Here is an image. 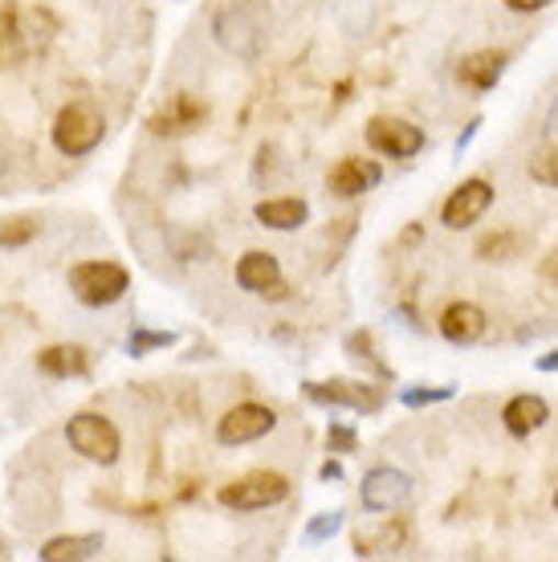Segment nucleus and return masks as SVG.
<instances>
[{
	"label": "nucleus",
	"instance_id": "obj_1",
	"mask_svg": "<svg viewBox=\"0 0 558 562\" xmlns=\"http://www.w3.org/2000/svg\"><path fill=\"white\" fill-rule=\"evenodd\" d=\"M266 29H269V9L261 0H233L216 13V42L237 57H257L261 45H266Z\"/></svg>",
	"mask_w": 558,
	"mask_h": 562
},
{
	"label": "nucleus",
	"instance_id": "obj_2",
	"mask_svg": "<svg viewBox=\"0 0 558 562\" xmlns=\"http://www.w3.org/2000/svg\"><path fill=\"white\" fill-rule=\"evenodd\" d=\"M107 139V119L98 111L94 102H70V106H62L54 119V147L62 155H90L98 143Z\"/></svg>",
	"mask_w": 558,
	"mask_h": 562
},
{
	"label": "nucleus",
	"instance_id": "obj_3",
	"mask_svg": "<svg viewBox=\"0 0 558 562\" xmlns=\"http://www.w3.org/2000/svg\"><path fill=\"white\" fill-rule=\"evenodd\" d=\"M70 290L82 306H114L131 290V273L119 261H82L70 269Z\"/></svg>",
	"mask_w": 558,
	"mask_h": 562
},
{
	"label": "nucleus",
	"instance_id": "obj_4",
	"mask_svg": "<svg viewBox=\"0 0 558 562\" xmlns=\"http://www.w3.org/2000/svg\"><path fill=\"white\" fill-rule=\"evenodd\" d=\"M66 440H70V449L78 457L94 464H114L119 461V452H123V436L114 428L107 416H98V412H78L70 424H66Z\"/></svg>",
	"mask_w": 558,
	"mask_h": 562
},
{
	"label": "nucleus",
	"instance_id": "obj_5",
	"mask_svg": "<svg viewBox=\"0 0 558 562\" xmlns=\"http://www.w3.org/2000/svg\"><path fill=\"white\" fill-rule=\"evenodd\" d=\"M290 497V481L281 473H269V469H257V473H245V477L221 485L216 502L228 509H241V514H253V509H269Z\"/></svg>",
	"mask_w": 558,
	"mask_h": 562
},
{
	"label": "nucleus",
	"instance_id": "obj_6",
	"mask_svg": "<svg viewBox=\"0 0 558 562\" xmlns=\"http://www.w3.org/2000/svg\"><path fill=\"white\" fill-rule=\"evenodd\" d=\"M424 131L416 123H408V119H395V114H376L371 123H367V147L379 155H388V159H412V155L424 151Z\"/></svg>",
	"mask_w": 558,
	"mask_h": 562
},
{
	"label": "nucleus",
	"instance_id": "obj_7",
	"mask_svg": "<svg viewBox=\"0 0 558 562\" xmlns=\"http://www.w3.org/2000/svg\"><path fill=\"white\" fill-rule=\"evenodd\" d=\"M274 428H278L274 408H266V404H237V408H228L216 420V440L224 449H237V445H253V440L269 436Z\"/></svg>",
	"mask_w": 558,
	"mask_h": 562
},
{
	"label": "nucleus",
	"instance_id": "obj_8",
	"mask_svg": "<svg viewBox=\"0 0 558 562\" xmlns=\"http://www.w3.org/2000/svg\"><path fill=\"white\" fill-rule=\"evenodd\" d=\"M306 400L314 404H326V408H350V412H379L383 404V392L376 383L364 380H331V383H302Z\"/></svg>",
	"mask_w": 558,
	"mask_h": 562
},
{
	"label": "nucleus",
	"instance_id": "obj_9",
	"mask_svg": "<svg viewBox=\"0 0 558 562\" xmlns=\"http://www.w3.org/2000/svg\"><path fill=\"white\" fill-rule=\"evenodd\" d=\"M489 204H493V183L473 176V180H465L461 188L448 192L445 209H440V225L453 228V233H461V228L477 225V221L486 216Z\"/></svg>",
	"mask_w": 558,
	"mask_h": 562
},
{
	"label": "nucleus",
	"instance_id": "obj_10",
	"mask_svg": "<svg viewBox=\"0 0 558 562\" xmlns=\"http://www.w3.org/2000/svg\"><path fill=\"white\" fill-rule=\"evenodd\" d=\"M408 497H412V477L404 469H391V464L371 469L359 485V502H364L367 514H391L395 506H404Z\"/></svg>",
	"mask_w": 558,
	"mask_h": 562
},
{
	"label": "nucleus",
	"instance_id": "obj_11",
	"mask_svg": "<svg viewBox=\"0 0 558 562\" xmlns=\"http://www.w3.org/2000/svg\"><path fill=\"white\" fill-rule=\"evenodd\" d=\"M233 278L245 294H261V297H281L286 294V285H281V266L278 257L266 254V249H253L237 261L233 269Z\"/></svg>",
	"mask_w": 558,
	"mask_h": 562
},
{
	"label": "nucleus",
	"instance_id": "obj_12",
	"mask_svg": "<svg viewBox=\"0 0 558 562\" xmlns=\"http://www.w3.org/2000/svg\"><path fill=\"white\" fill-rule=\"evenodd\" d=\"M505 66H510V54L505 49H477V54L461 57V66H457V82L465 90H477V94H486L493 86L502 82Z\"/></svg>",
	"mask_w": 558,
	"mask_h": 562
},
{
	"label": "nucleus",
	"instance_id": "obj_13",
	"mask_svg": "<svg viewBox=\"0 0 558 562\" xmlns=\"http://www.w3.org/2000/svg\"><path fill=\"white\" fill-rule=\"evenodd\" d=\"M486 310L473 306V302H453V306H445V314H440V335L453 342V347H473V342H481L486 338Z\"/></svg>",
	"mask_w": 558,
	"mask_h": 562
},
{
	"label": "nucleus",
	"instance_id": "obj_14",
	"mask_svg": "<svg viewBox=\"0 0 558 562\" xmlns=\"http://www.w3.org/2000/svg\"><path fill=\"white\" fill-rule=\"evenodd\" d=\"M204 114L209 111H204L200 99H192V94H171L168 106L147 119V127H152L155 135H188V131H196L204 123Z\"/></svg>",
	"mask_w": 558,
	"mask_h": 562
},
{
	"label": "nucleus",
	"instance_id": "obj_15",
	"mask_svg": "<svg viewBox=\"0 0 558 562\" xmlns=\"http://www.w3.org/2000/svg\"><path fill=\"white\" fill-rule=\"evenodd\" d=\"M379 180H383V171L371 159H338L335 168H331V176H326V188L338 200H355L364 196L367 188H376Z\"/></svg>",
	"mask_w": 558,
	"mask_h": 562
},
{
	"label": "nucleus",
	"instance_id": "obj_16",
	"mask_svg": "<svg viewBox=\"0 0 558 562\" xmlns=\"http://www.w3.org/2000/svg\"><path fill=\"white\" fill-rule=\"evenodd\" d=\"M546 420H550V404H546L543 395H534V392L514 395V400L502 408V424L514 436H522V440H526V436H534L538 428H546Z\"/></svg>",
	"mask_w": 558,
	"mask_h": 562
},
{
	"label": "nucleus",
	"instance_id": "obj_17",
	"mask_svg": "<svg viewBox=\"0 0 558 562\" xmlns=\"http://www.w3.org/2000/svg\"><path fill=\"white\" fill-rule=\"evenodd\" d=\"M253 216H257V225L274 228V233H293L310 221V204L302 196H269L253 209Z\"/></svg>",
	"mask_w": 558,
	"mask_h": 562
},
{
	"label": "nucleus",
	"instance_id": "obj_18",
	"mask_svg": "<svg viewBox=\"0 0 558 562\" xmlns=\"http://www.w3.org/2000/svg\"><path fill=\"white\" fill-rule=\"evenodd\" d=\"M37 371L49 375V380H78V375L90 371V355L78 342H54V347H45L37 355Z\"/></svg>",
	"mask_w": 558,
	"mask_h": 562
},
{
	"label": "nucleus",
	"instance_id": "obj_19",
	"mask_svg": "<svg viewBox=\"0 0 558 562\" xmlns=\"http://www.w3.org/2000/svg\"><path fill=\"white\" fill-rule=\"evenodd\" d=\"M102 547H107L102 535H62L45 542L42 559L45 562H86V559H98Z\"/></svg>",
	"mask_w": 558,
	"mask_h": 562
},
{
	"label": "nucleus",
	"instance_id": "obj_20",
	"mask_svg": "<svg viewBox=\"0 0 558 562\" xmlns=\"http://www.w3.org/2000/svg\"><path fill=\"white\" fill-rule=\"evenodd\" d=\"M42 233V221L37 216H9V221H0V245L4 249H21L29 240Z\"/></svg>",
	"mask_w": 558,
	"mask_h": 562
},
{
	"label": "nucleus",
	"instance_id": "obj_21",
	"mask_svg": "<svg viewBox=\"0 0 558 562\" xmlns=\"http://www.w3.org/2000/svg\"><path fill=\"white\" fill-rule=\"evenodd\" d=\"M531 176L543 183V188H558V143H546L543 151H534Z\"/></svg>",
	"mask_w": 558,
	"mask_h": 562
},
{
	"label": "nucleus",
	"instance_id": "obj_22",
	"mask_svg": "<svg viewBox=\"0 0 558 562\" xmlns=\"http://www.w3.org/2000/svg\"><path fill=\"white\" fill-rule=\"evenodd\" d=\"M176 342V335L171 330H147V326H135V335H131V355H152V351H164V347H171Z\"/></svg>",
	"mask_w": 558,
	"mask_h": 562
},
{
	"label": "nucleus",
	"instance_id": "obj_23",
	"mask_svg": "<svg viewBox=\"0 0 558 562\" xmlns=\"http://www.w3.org/2000/svg\"><path fill=\"white\" fill-rule=\"evenodd\" d=\"M514 249H517L514 233H498V237H486L477 245V257H481V261H510Z\"/></svg>",
	"mask_w": 558,
	"mask_h": 562
},
{
	"label": "nucleus",
	"instance_id": "obj_24",
	"mask_svg": "<svg viewBox=\"0 0 558 562\" xmlns=\"http://www.w3.org/2000/svg\"><path fill=\"white\" fill-rule=\"evenodd\" d=\"M440 400H453V387H404L400 392V404L408 408H424V404H440Z\"/></svg>",
	"mask_w": 558,
	"mask_h": 562
},
{
	"label": "nucleus",
	"instance_id": "obj_25",
	"mask_svg": "<svg viewBox=\"0 0 558 562\" xmlns=\"http://www.w3.org/2000/svg\"><path fill=\"white\" fill-rule=\"evenodd\" d=\"M343 530V509H331V514H319V518L306 526V538L310 542H326V538H335Z\"/></svg>",
	"mask_w": 558,
	"mask_h": 562
},
{
	"label": "nucleus",
	"instance_id": "obj_26",
	"mask_svg": "<svg viewBox=\"0 0 558 562\" xmlns=\"http://www.w3.org/2000/svg\"><path fill=\"white\" fill-rule=\"evenodd\" d=\"M326 449L355 452L359 449V436H355V428H347V424H331V428H326Z\"/></svg>",
	"mask_w": 558,
	"mask_h": 562
},
{
	"label": "nucleus",
	"instance_id": "obj_27",
	"mask_svg": "<svg viewBox=\"0 0 558 562\" xmlns=\"http://www.w3.org/2000/svg\"><path fill=\"white\" fill-rule=\"evenodd\" d=\"M347 351H350V359H367V363H376L379 371H383V363L376 359V342H371L367 330H355V335L347 338Z\"/></svg>",
	"mask_w": 558,
	"mask_h": 562
},
{
	"label": "nucleus",
	"instance_id": "obj_28",
	"mask_svg": "<svg viewBox=\"0 0 558 562\" xmlns=\"http://www.w3.org/2000/svg\"><path fill=\"white\" fill-rule=\"evenodd\" d=\"M550 0H505V9L510 13H538V9H546Z\"/></svg>",
	"mask_w": 558,
	"mask_h": 562
},
{
	"label": "nucleus",
	"instance_id": "obj_29",
	"mask_svg": "<svg viewBox=\"0 0 558 562\" xmlns=\"http://www.w3.org/2000/svg\"><path fill=\"white\" fill-rule=\"evenodd\" d=\"M543 135H546V143H558V99H555V106L546 111V127H543Z\"/></svg>",
	"mask_w": 558,
	"mask_h": 562
},
{
	"label": "nucleus",
	"instance_id": "obj_30",
	"mask_svg": "<svg viewBox=\"0 0 558 562\" xmlns=\"http://www.w3.org/2000/svg\"><path fill=\"white\" fill-rule=\"evenodd\" d=\"M338 477H343V464H338V461L322 464V481H338Z\"/></svg>",
	"mask_w": 558,
	"mask_h": 562
},
{
	"label": "nucleus",
	"instance_id": "obj_31",
	"mask_svg": "<svg viewBox=\"0 0 558 562\" xmlns=\"http://www.w3.org/2000/svg\"><path fill=\"white\" fill-rule=\"evenodd\" d=\"M543 273H546V278H558V254L546 257V261H543Z\"/></svg>",
	"mask_w": 558,
	"mask_h": 562
},
{
	"label": "nucleus",
	"instance_id": "obj_32",
	"mask_svg": "<svg viewBox=\"0 0 558 562\" xmlns=\"http://www.w3.org/2000/svg\"><path fill=\"white\" fill-rule=\"evenodd\" d=\"M538 371H558V351L546 355V359H538Z\"/></svg>",
	"mask_w": 558,
	"mask_h": 562
},
{
	"label": "nucleus",
	"instance_id": "obj_33",
	"mask_svg": "<svg viewBox=\"0 0 558 562\" xmlns=\"http://www.w3.org/2000/svg\"><path fill=\"white\" fill-rule=\"evenodd\" d=\"M0 559H9V550H4V538H0Z\"/></svg>",
	"mask_w": 558,
	"mask_h": 562
},
{
	"label": "nucleus",
	"instance_id": "obj_34",
	"mask_svg": "<svg viewBox=\"0 0 558 562\" xmlns=\"http://www.w3.org/2000/svg\"><path fill=\"white\" fill-rule=\"evenodd\" d=\"M0 171H4V151H0Z\"/></svg>",
	"mask_w": 558,
	"mask_h": 562
},
{
	"label": "nucleus",
	"instance_id": "obj_35",
	"mask_svg": "<svg viewBox=\"0 0 558 562\" xmlns=\"http://www.w3.org/2000/svg\"><path fill=\"white\" fill-rule=\"evenodd\" d=\"M555 509H558V490H555Z\"/></svg>",
	"mask_w": 558,
	"mask_h": 562
}]
</instances>
